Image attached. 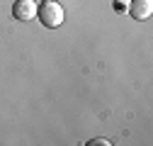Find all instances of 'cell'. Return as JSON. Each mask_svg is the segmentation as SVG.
<instances>
[{"label":"cell","instance_id":"2","mask_svg":"<svg viewBox=\"0 0 153 146\" xmlns=\"http://www.w3.org/2000/svg\"><path fill=\"white\" fill-rule=\"evenodd\" d=\"M36 12H39V5L34 3V0H17V3L12 5V15H15V20H20V22H32Z\"/></svg>","mask_w":153,"mask_h":146},{"label":"cell","instance_id":"1","mask_svg":"<svg viewBox=\"0 0 153 146\" xmlns=\"http://www.w3.org/2000/svg\"><path fill=\"white\" fill-rule=\"evenodd\" d=\"M36 17L42 20V25H44V27L56 29V27H61V25H63V17H66V12H63V7H61L59 3L49 0V3H44V5H42V10L36 12Z\"/></svg>","mask_w":153,"mask_h":146},{"label":"cell","instance_id":"4","mask_svg":"<svg viewBox=\"0 0 153 146\" xmlns=\"http://www.w3.org/2000/svg\"><path fill=\"white\" fill-rule=\"evenodd\" d=\"M129 3H131V0H114V10H117V12H126Z\"/></svg>","mask_w":153,"mask_h":146},{"label":"cell","instance_id":"3","mask_svg":"<svg viewBox=\"0 0 153 146\" xmlns=\"http://www.w3.org/2000/svg\"><path fill=\"white\" fill-rule=\"evenodd\" d=\"M129 15L134 20H148L153 15V0H131L129 3Z\"/></svg>","mask_w":153,"mask_h":146},{"label":"cell","instance_id":"6","mask_svg":"<svg viewBox=\"0 0 153 146\" xmlns=\"http://www.w3.org/2000/svg\"><path fill=\"white\" fill-rule=\"evenodd\" d=\"M44 3H49V0H44Z\"/></svg>","mask_w":153,"mask_h":146},{"label":"cell","instance_id":"5","mask_svg":"<svg viewBox=\"0 0 153 146\" xmlns=\"http://www.w3.org/2000/svg\"><path fill=\"white\" fill-rule=\"evenodd\" d=\"M88 146H109V141H107V139H92Z\"/></svg>","mask_w":153,"mask_h":146}]
</instances>
